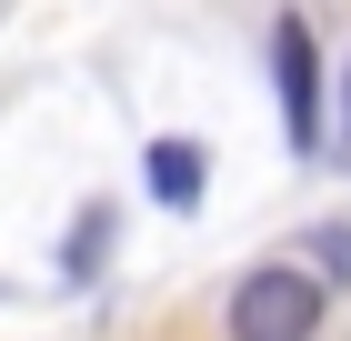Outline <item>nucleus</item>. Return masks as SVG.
<instances>
[{"label": "nucleus", "instance_id": "f257e3e1", "mask_svg": "<svg viewBox=\"0 0 351 341\" xmlns=\"http://www.w3.org/2000/svg\"><path fill=\"white\" fill-rule=\"evenodd\" d=\"M322 331V281L291 261H261L231 291V341H311Z\"/></svg>", "mask_w": 351, "mask_h": 341}, {"label": "nucleus", "instance_id": "f03ea898", "mask_svg": "<svg viewBox=\"0 0 351 341\" xmlns=\"http://www.w3.org/2000/svg\"><path fill=\"white\" fill-rule=\"evenodd\" d=\"M271 80H281L291 151H311V141H322V51H311V21H301V10L271 21Z\"/></svg>", "mask_w": 351, "mask_h": 341}, {"label": "nucleus", "instance_id": "7ed1b4c3", "mask_svg": "<svg viewBox=\"0 0 351 341\" xmlns=\"http://www.w3.org/2000/svg\"><path fill=\"white\" fill-rule=\"evenodd\" d=\"M151 191H161L171 211L201 201V141H151Z\"/></svg>", "mask_w": 351, "mask_h": 341}, {"label": "nucleus", "instance_id": "20e7f679", "mask_svg": "<svg viewBox=\"0 0 351 341\" xmlns=\"http://www.w3.org/2000/svg\"><path fill=\"white\" fill-rule=\"evenodd\" d=\"M110 251V211H81V221H71V271H90Z\"/></svg>", "mask_w": 351, "mask_h": 341}, {"label": "nucleus", "instance_id": "39448f33", "mask_svg": "<svg viewBox=\"0 0 351 341\" xmlns=\"http://www.w3.org/2000/svg\"><path fill=\"white\" fill-rule=\"evenodd\" d=\"M341 141H351V71H341Z\"/></svg>", "mask_w": 351, "mask_h": 341}]
</instances>
